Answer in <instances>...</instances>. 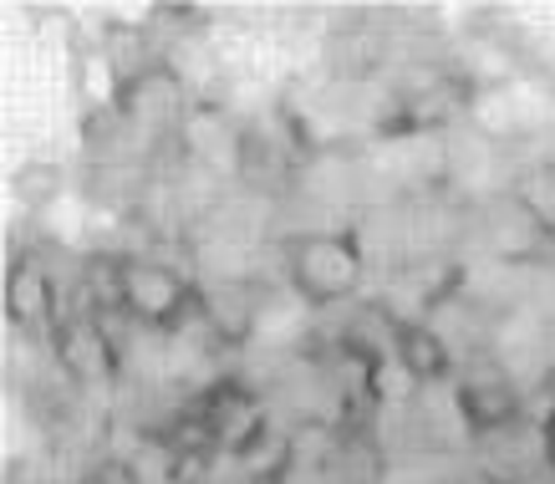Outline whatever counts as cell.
Here are the masks:
<instances>
[{"label": "cell", "instance_id": "6da1fadb", "mask_svg": "<svg viewBox=\"0 0 555 484\" xmlns=\"http://www.w3.org/2000/svg\"><path fill=\"white\" fill-rule=\"evenodd\" d=\"M286 281L306 306L321 311V306H341V301L367 296L372 270L352 230H326L286 245Z\"/></svg>", "mask_w": 555, "mask_h": 484}, {"label": "cell", "instance_id": "7a4b0ae2", "mask_svg": "<svg viewBox=\"0 0 555 484\" xmlns=\"http://www.w3.org/2000/svg\"><path fill=\"white\" fill-rule=\"evenodd\" d=\"M199 418H204V429H209V444H215L219 454H230V459L245 454L255 438L275 423L266 393L250 387V383H240V378H224V383L204 387L199 393Z\"/></svg>", "mask_w": 555, "mask_h": 484}, {"label": "cell", "instance_id": "3957f363", "mask_svg": "<svg viewBox=\"0 0 555 484\" xmlns=\"http://www.w3.org/2000/svg\"><path fill=\"white\" fill-rule=\"evenodd\" d=\"M62 327V281L31 255L5 260V332L51 336Z\"/></svg>", "mask_w": 555, "mask_h": 484}, {"label": "cell", "instance_id": "277c9868", "mask_svg": "<svg viewBox=\"0 0 555 484\" xmlns=\"http://www.w3.org/2000/svg\"><path fill=\"white\" fill-rule=\"evenodd\" d=\"M5 189H11V204L21 219H47L51 209H62L77 194V168L56 153H31L11 168Z\"/></svg>", "mask_w": 555, "mask_h": 484}, {"label": "cell", "instance_id": "5b68a950", "mask_svg": "<svg viewBox=\"0 0 555 484\" xmlns=\"http://www.w3.org/2000/svg\"><path fill=\"white\" fill-rule=\"evenodd\" d=\"M392 362L413 378L418 387L428 383H454V347L438 336L434 321H403L398 327V347H392Z\"/></svg>", "mask_w": 555, "mask_h": 484}, {"label": "cell", "instance_id": "8992f818", "mask_svg": "<svg viewBox=\"0 0 555 484\" xmlns=\"http://www.w3.org/2000/svg\"><path fill=\"white\" fill-rule=\"evenodd\" d=\"M540 434H545V454H551V464H555V408L540 418Z\"/></svg>", "mask_w": 555, "mask_h": 484}]
</instances>
